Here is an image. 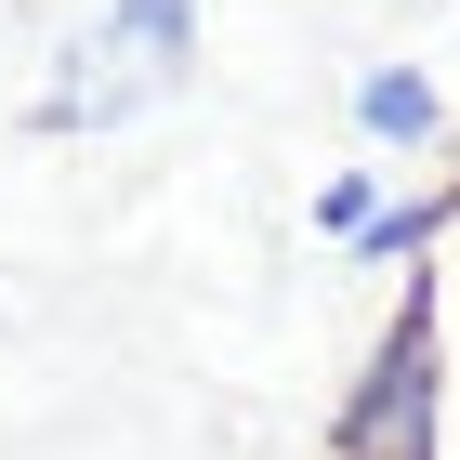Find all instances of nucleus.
Instances as JSON below:
<instances>
[{
	"label": "nucleus",
	"instance_id": "1",
	"mask_svg": "<svg viewBox=\"0 0 460 460\" xmlns=\"http://www.w3.org/2000/svg\"><path fill=\"white\" fill-rule=\"evenodd\" d=\"M184 66H198V0H106V13L66 40V66H53V93L27 106V132H119V119L172 106Z\"/></svg>",
	"mask_w": 460,
	"mask_h": 460
},
{
	"label": "nucleus",
	"instance_id": "2",
	"mask_svg": "<svg viewBox=\"0 0 460 460\" xmlns=\"http://www.w3.org/2000/svg\"><path fill=\"white\" fill-rule=\"evenodd\" d=\"M434 289H408L394 303V329L368 342V382L342 394V421H329V447L342 460H434V394H447V368H434Z\"/></svg>",
	"mask_w": 460,
	"mask_h": 460
},
{
	"label": "nucleus",
	"instance_id": "3",
	"mask_svg": "<svg viewBox=\"0 0 460 460\" xmlns=\"http://www.w3.org/2000/svg\"><path fill=\"white\" fill-rule=\"evenodd\" d=\"M355 132H368V145H434V132H447V93H434L421 66H368V79H355Z\"/></svg>",
	"mask_w": 460,
	"mask_h": 460
},
{
	"label": "nucleus",
	"instance_id": "4",
	"mask_svg": "<svg viewBox=\"0 0 460 460\" xmlns=\"http://www.w3.org/2000/svg\"><path fill=\"white\" fill-rule=\"evenodd\" d=\"M382 211H394V198H382L368 172H329V184H316V237H342V250H368V224H382Z\"/></svg>",
	"mask_w": 460,
	"mask_h": 460
}]
</instances>
